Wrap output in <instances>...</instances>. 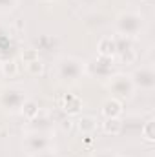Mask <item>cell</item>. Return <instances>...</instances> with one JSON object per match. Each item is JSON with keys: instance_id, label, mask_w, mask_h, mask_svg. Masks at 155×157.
<instances>
[{"instance_id": "1", "label": "cell", "mask_w": 155, "mask_h": 157, "mask_svg": "<svg viewBox=\"0 0 155 157\" xmlns=\"http://www.w3.org/2000/svg\"><path fill=\"white\" fill-rule=\"evenodd\" d=\"M144 28V17L135 11H126L117 17V31L122 37H135Z\"/></svg>"}, {"instance_id": "2", "label": "cell", "mask_w": 155, "mask_h": 157, "mask_svg": "<svg viewBox=\"0 0 155 157\" xmlns=\"http://www.w3.org/2000/svg\"><path fill=\"white\" fill-rule=\"evenodd\" d=\"M84 73V62L75 57H62L57 62V75L62 82H77Z\"/></svg>"}, {"instance_id": "3", "label": "cell", "mask_w": 155, "mask_h": 157, "mask_svg": "<svg viewBox=\"0 0 155 157\" xmlns=\"http://www.w3.org/2000/svg\"><path fill=\"white\" fill-rule=\"evenodd\" d=\"M24 102H26V91L20 90V88L9 86V88H4L0 91V106L6 112H11V113L20 112Z\"/></svg>"}, {"instance_id": "4", "label": "cell", "mask_w": 155, "mask_h": 157, "mask_svg": "<svg viewBox=\"0 0 155 157\" xmlns=\"http://www.w3.org/2000/svg\"><path fill=\"white\" fill-rule=\"evenodd\" d=\"M24 148L31 154V155H37L40 152H46V150H53V139L49 133L42 132V130H35L31 133L26 135L24 139Z\"/></svg>"}, {"instance_id": "5", "label": "cell", "mask_w": 155, "mask_h": 157, "mask_svg": "<svg viewBox=\"0 0 155 157\" xmlns=\"http://www.w3.org/2000/svg\"><path fill=\"white\" fill-rule=\"evenodd\" d=\"M130 77H131V82L135 88H141L144 91H152L155 88V71L152 66H141Z\"/></svg>"}, {"instance_id": "6", "label": "cell", "mask_w": 155, "mask_h": 157, "mask_svg": "<svg viewBox=\"0 0 155 157\" xmlns=\"http://www.w3.org/2000/svg\"><path fill=\"white\" fill-rule=\"evenodd\" d=\"M108 90L112 93H115L119 97H130L135 90L133 82H131V77L130 75H124V73H117L113 77H110V82H108Z\"/></svg>"}, {"instance_id": "7", "label": "cell", "mask_w": 155, "mask_h": 157, "mask_svg": "<svg viewBox=\"0 0 155 157\" xmlns=\"http://www.w3.org/2000/svg\"><path fill=\"white\" fill-rule=\"evenodd\" d=\"M120 112H122V104H120L119 99H108V101L102 104V113L106 115V119L108 117H119Z\"/></svg>"}, {"instance_id": "8", "label": "cell", "mask_w": 155, "mask_h": 157, "mask_svg": "<svg viewBox=\"0 0 155 157\" xmlns=\"http://www.w3.org/2000/svg\"><path fill=\"white\" fill-rule=\"evenodd\" d=\"M102 128H104L106 133H113V135H117V133L120 132V128H122V122H120L117 117H108Z\"/></svg>"}, {"instance_id": "9", "label": "cell", "mask_w": 155, "mask_h": 157, "mask_svg": "<svg viewBox=\"0 0 155 157\" xmlns=\"http://www.w3.org/2000/svg\"><path fill=\"white\" fill-rule=\"evenodd\" d=\"M97 128V122L93 117H80L78 119V130L82 133H91Z\"/></svg>"}, {"instance_id": "10", "label": "cell", "mask_w": 155, "mask_h": 157, "mask_svg": "<svg viewBox=\"0 0 155 157\" xmlns=\"http://www.w3.org/2000/svg\"><path fill=\"white\" fill-rule=\"evenodd\" d=\"M24 115L28 119H35L39 115V106H37V102H33V101H28L26 99V102H24V106H22V110H20Z\"/></svg>"}, {"instance_id": "11", "label": "cell", "mask_w": 155, "mask_h": 157, "mask_svg": "<svg viewBox=\"0 0 155 157\" xmlns=\"http://www.w3.org/2000/svg\"><path fill=\"white\" fill-rule=\"evenodd\" d=\"M2 71H4L6 75H15V73H17L15 62H13V60H6V62L2 64Z\"/></svg>"}, {"instance_id": "12", "label": "cell", "mask_w": 155, "mask_h": 157, "mask_svg": "<svg viewBox=\"0 0 155 157\" xmlns=\"http://www.w3.org/2000/svg\"><path fill=\"white\" fill-rule=\"evenodd\" d=\"M18 0H0V13H6V11H11L15 6H17Z\"/></svg>"}, {"instance_id": "13", "label": "cell", "mask_w": 155, "mask_h": 157, "mask_svg": "<svg viewBox=\"0 0 155 157\" xmlns=\"http://www.w3.org/2000/svg\"><path fill=\"white\" fill-rule=\"evenodd\" d=\"M28 70H29L31 73H40V71H42V62H40L39 59L28 62Z\"/></svg>"}, {"instance_id": "14", "label": "cell", "mask_w": 155, "mask_h": 157, "mask_svg": "<svg viewBox=\"0 0 155 157\" xmlns=\"http://www.w3.org/2000/svg\"><path fill=\"white\" fill-rule=\"evenodd\" d=\"M93 157H117L112 150H102V152H97Z\"/></svg>"}, {"instance_id": "15", "label": "cell", "mask_w": 155, "mask_h": 157, "mask_svg": "<svg viewBox=\"0 0 155 157\" xmlns=\"http://www.w3.org/2000/svg\"><path fill=\"white\" fill-rule=\"evenodd\" d=\"M31 157H59L53 150H46V152H40V154H37V155H31Z\"/></svg>"}, {"instance_id": "16", "label": "cell", "mask_w": 155, "mask_h": 157, "mask_svg": "<svg viewBox=\"0 0 155 157\" xmlns=\"http://www.w3.org/2000/svg\"><path fill=\"white\" fill-rule=\"evenodd\" d=\"M152 124H153V122L150 121V122H148V126H146V130H144V135H146V139H148V141H153V135H152Z\"/></svg>"}]
</instances>
